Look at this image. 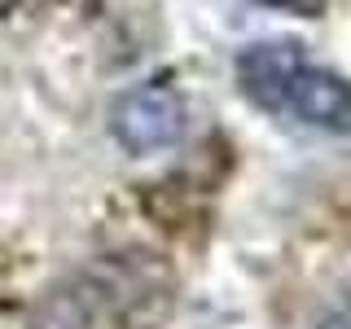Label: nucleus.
I'll return each instance as SVG.
<instances>
[{
  "label": "nucleus",
  "mask_w": 351,
  "mask_h": 329,
  "mask_svg": "<svg viewBox=\"0 0 351 329\" xmlns=\"http://www.w3.org/2000/svg\"><path fill=\"white\" fill-rule=\"evenodd\" d=\"M110 132L128 154L145 158V154L171 149L184 132V101L167 84H136L110 106Z\"/></svg>",
  "instance_id": "obj_1"
},
{
  "label": "nucleus",
  "mask_w": 351,
  "mask_h": 329,
  "mask_svg": "<svg viewBox=\"0 0 351 329\" xmlns=\"http://www.w3.org/2000/svg\"><path fill=\"white\" fill-rule=\"evenodd\" d=\"M285 110H294V114H299L303 123H312V127L351 132V80H343V75L307 62L303 75L290 88Z\"/></svg>",
  "instance_id": "obj_3"
},
{
  "label": "nucleus",
  "mask_w": 351,
  "mask_h": 329,
  "mask_svg": "<svg viewBox=\"0 0 351 329\" xmlns=\"http://www.w3.org/2000/svg\"><path fill=\"white\" fill-rule=\"evenodd\" d=\"M18 5V0H0V14H9V9H14Z\"/></svg>",
  "instance_id": "obj_5"
},
{
  "label": "nucleus",
  "mask_w": 351,
  "mask_h": 329,
  "mask_svg": "<svg viewBox=\"0 0 351 329\" xmlns=\"http://www.w3.org/2000/svg\"><path fill=\"white\" fill-rule=\"evenodd\" d=\"M303 66L307 58L299 40H255L237 53V88L259 110H285Z\"/></svg>",
  "instance_id": "obj_2"
},
{
  "label": "nucleus",
  "mask_w": 351,
  "mask_h": 329,
  "mask_svg": "<svg viewBox=\"0 0 351 329\" xmlns=\"http://www.w3.org/2000/svg\"><path fill=\"white\" fill-rule=\"evenodd\" d=\"M268 9H281V14H294V18H321L325 14V0H259Z\"/></svg>",
  "instance_id": "obj_4"
}]
</instances>
